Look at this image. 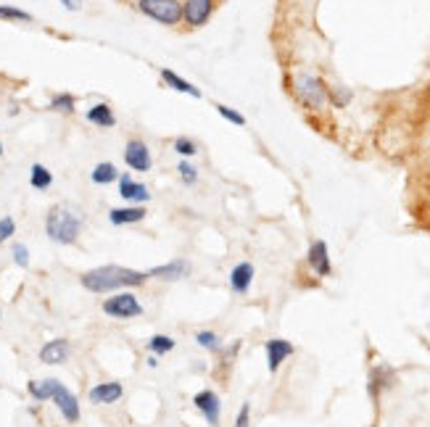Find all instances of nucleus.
Masks as SVG:
<instances>
[{"instance_id": "dca6fc26", "label": "nucleus", "mask_w": 430, "mask_h": 427, "mask_svg": "<svg viewBox=\"0 0 430 427\" xmlns=\"http://www.w3.org/2000/svg\"><path fill=\"white\" fill-rule=\"evenodd\" d=\"M188 275V261H182V258H174L169 264H161V267H153L148 272V277L153 279H164V282H177Z\"/></svg>"}, {"instance_id": "1a4fd4ad", "label": "nucleus", "mask_w": 430, "mask_h": 427, "mask_svg": "<svg viewBox=\"0 0 430 427\" xmlns=\"http://www.w3.org/2000/svg\"><path fill=\"white\" fill-rule=\"evenodd\" d=\"M124 164H127L132 172H148L150 167H153L148 145H145L143 140H130L127 148H124Z\"/></svg>"}, {"instance_id": "f3484780", "label": "nucleus", "mask_w": 430, "mask_h": 427, "mask_svg": "<svg viewBox=\"0 0 430 427\" xmlns=\"http://www.w3.org/2000/svg\"><path fill=\"white\" fill-rule=\"evenodd\" d=\"M88 396L92 404H117L124 396V387H121V383H98L95 387H90Z\"/></svg>"}, {"instance_id": "423d86ee", "label": "nucleus", "mask_w": 430, "mask_h": 427, "mask_svg": "<svg viewBox=\"0 0 430 427\" xmlns=\"http://www.w3.org/2000/svg\"><path fill=\"white\" fill-rule=\"evenodd\" d=\"M306 264L317 277H330L333 275V261H330V248L325 240H314L306 253Z\"/></svg>"}, {"instance_id": "473e14b6", "label": "nucleus", "mask_w": 430, "mask_h": 427, "mask_svg": "<svg viewBox=\"0 0 430 427\" xmlns=\"http://www.w3.org/2000/svg\"><path fill=\"white\" fill-rule=\"evenodd\" d=\"M13 235H16V222H13V217H3L0 219V243L11 240Z\"/></svg>"}, {"instance_id": "2f4dec72", "label": "nucleus", "mask_w": 430, "mask_h": 427, "mask_svg": "<svg viewBox=\"0 0 430 427\" xmlns=\"http://www.w3.org/2000/svg\"><path fill=\"white\" fill-rule=\"evenodd\" d=\"M177 172H180V177L185 185H196V182H198V172H196V167L188 164V161H182L180 167H177Z\"/></svg>"}, {"instance_id": "f704fd0d", "label": "nucleus", "mask_w": 430, "mask_h": 427, "mask_svg": "<svg viewBox=\"0 0 430 427\" xmlns=\"http://www.w3.org/2000/svg\"><path fill=\"white\" fill-rule=\"evenodd\" d=\"M61 3H64V8H69V11L82 8V0H61Z\"/></svg>"}, {"instance_id": "72a5a7b5", "label": "nucleus", "mask_w": 430, "mask_h": 427, "mask_svg": "<svg viewBox=\"0 0 430 427\" xmlns=\"http://www.w3.org/2000/svg\"><path fill=\"white\" fill-rule=\"evenodd\" d=\"M249 422H251V404L246 401V404L240 407L238 417H235V425L232 427H249Z\"/></svg>"}, {"instance_id": "393cba45", "label": "nucleus", "mask_w": 430, "mask_h": 427, "mask_svg": "<svg viewBox=\"0 0 430 427\" xmlns=\"http://www.w3.org/2000/svg\"><path fill=\"white\" fill-rule=\"evenodd\" d=\"M196 343H198L201 348H206V351H222V338L217 332H211V330L196 332Z\"/></svg>"}, {"instance_id": "b1692460", "label": "nucleus", "mask_w": 430, "mask_h": 427, "mask_svg": "<svg viewBox=\"0 0 430 427\" xmlns=\"http://www.w3.org/2000/svg\"><path fill=\"white\" fill-rule=\"evenodd\" d=\"M148 348L153 356H164V354L174 351V340H172L169 335H153V338L148 340Z\"/></svg>"}, {"instance_id": "f8f14e48", "label": "nucleus", "mask_w": 430, "mask_h": 427, "mask_svg": "<svg viewBox=\"0 0 430 427\" xmlns=\"http://www.w3.org/2000/svg\"><path fill=\"white\" fill-rule=\"evenodd\" d=\"M253 275H256V269L251 261H240L235 264L230 272V288L235 296H246L251 290V282H253Z\"/></svg>"}, {"instance_id": "bb28decb", "label": "nucleus", "mask_w": 430, "mask_h": 427, "mask_svg": "<svg viewBox=\"0 0 430 427\" xmlns=\"http://www.w3.org/2000/svg\"><path fill=\"white\" fill-rule=\"evenodd\" d=\"M217 114H220L225 121L235 124V127H243V124H246V116H243V114H238L235 109H230V106H225V103H220V106H217Z\"/></svg>"}, {"instance_id": "0eeeda50", "label": "nucleus", "mask_w": 430, "mask_h": 427, "mask_svg": "<svg viewBox=\"0 0 430 427\" xmlns=\"http://www.w3.org/2000/svg\"><path fill=\"white\" fill-rule=\"evenodd\" d=\"M50 401L56 404V409H59L61 417L66 419V422H77L80 419V401H77V396L66 385L56 383V390H53Z\"/></svg>"}, {"instance_id": "c85d7f7f", "label": "nucleus", "mask_w": 430, "mask_h": 427, "mask_svg": "<svg viewBox=\"0 0 430 427\" xmlns=\"http://www.w3.org/2000/svg\"><path fill=\"white\" fill-rule=\"evenodd\" d=\"M328 100H333L338 109H343V106H349V103H351V90H346V88L328 90Z\"/></svg>"}, {"instance_id": "4468645a", "label": "nucleus", "mask_w": 430, "mask_h": 427, "mask_svg": "<svg viewBox=\"0 0 430 427\" xmlns=\"http://www.w3.org/2000/svg\"><path fill=\"white\" fill-rule=\"evenodd\" d=\"M119 196H121L124 200L135 203V206H141V203L150 200L148 188H145L143 182H135V179H132L130 174H121V177H119Z\"/></svg>"}, {"instance_id": "2eb2a0df", "label": "nucleus", "mask_w": 430, "mask_h": 427, "mask_svg": "<svg viewBox=\"0 0 430 427\" xmlns=\"http://www.w3.org/2000/svg\"><path fill=\"white\" fill-rule=\"evenodd\" d=\"M71 354V346L69 340L64 338H56V340H48L45 346L40 348V361L42 364H64Z\"/></svg>"}, {"instance_id": "5701e85b", "label": "nucleus", "mask_w": 430, "mask_h": 427, "mask_svg": "<svg viewBox=\"0 0 430 427\" xmlns=\"http://www.w3.org/2000/svg\"><path fill=\"white\" fill-rule=\"evenodd\" d=\"M30 185L35 190H48L50 185H53V174L48 172V167H42V164H32Z\"/></svg>"}, {"instance_id": "6ab92c4d", "label": "nucleus", "mask_w": 430, "mask_h": 427, "mask_svg": "<svg viewBox=\"0 0 430 427\" xmlns=\"http://www.w3.org/2000/svg\"><path fill=\"white\" fill-rule=\"evenodd\" d=\"M161 80L167 82L172 90H177V92H185V95H191V98H201V90L196 85H191L188 80H182L180 74H174L172 69H161Z\"/></svg>"}, {"instance_id": "9d476101", "label": "nucleus", "mask_w": 430, "mask_h": 427, "mask_svg": "<svg viewBox=\"0 0 430 427\" xmlns=\"http://www.w3.org/2000/svg\"><path fill=\"white\" fill-rule=\"evenodd\" d=\"M193 404L198 409L203 419L209 422V425H220V411H222V401L220 396L214 393V390H198L196 398H193Z\"/></svg>"}, {"instance_id": "c9c22d12", "label": "nucleus", "mask_w": 430, "mask_h": 427, "mask_svg": "<svg viewBox=\"0 0 430 427\" xmlns=\"http://www.w3.org/2000/svg\"><path fill=\"white\" fill-rule=\"evenodd\" d=\"M0 156H3V143H0Z\"/></svg>"}, {"instance_id": "a878e982", "label": "nucleus", "mask_w": 430, "mask_h": 427, "mask_svg": "<svg viewBox=\"0 0 430 427\" xmlns=\"http://www.w3.org/2000/svg\"><path fill=\"white\" fill-rule=\"evenodd\" d=\"M50 109L61 111V114H71V111H74V95L61 92V95H56V98L50 100Z\"/></svg>"}, {"instance_id": "4be33fe9", "label": "nucleus", "mask_w": 430, "mask_h": 427, "mask_svg": "<svg viewBox=\"0 0 430 427\" xmlns=\"http://www.w3.org/2000/svg\"><path fill=\"white\" fill-rule=\"evenodd\" d=\"M90 179L95 182V185H111V182H117V179H119V172H117L114 164L103 161V164H98V167L92 169Z\"/></svg>"}, {"instance_id": "9b49d317", "label": "nucleus", "mask_w": 430, "mask_h": 427, "mask_svg": "<svg viewBox=\"0 0 430 427\" xmlns=\"http://www.w3.org/2000/svg\"><path fill=\"white\" fill-rule=\"evenodd\" d=\"M211 8H214V0H188L182 6V19L191 27H203L211 16Z\"/></svg>"}, {"instance_id": "f03ea898", "label": "nucleus", "mask_w": 430, "mask_h": 427, "mask_svg": "<svg viewBox=\"0 0 430 427\" xmlns=\"http://www.w3.org/2000/svg\"><path fill=\"white\" fill-rule=\"evenodd\" d=\"M82 229V214L71 206H53L45 217V232L53 243L59 246H71Z\"/></svg>"}, {"instance_id": "20e7f679", "label": "nucleus", "mask_w": 430, "mask_h": 427, "mask_svg": "<svg viewBox=\"0 0 430 427\" xmlns=\"http://www.w3.org/2000/svg\"><path fill=\"white\" fill-rule=\"evenodd\" d=\"M138 8L148 16V19L159 21V24H177L182 19L180 0H138Z\"/></svg>"}, {"instance_id": "7c9ffc66", "label": "nucleus", "mask_w": 430, "mask_h": 427, "mask_svg": "<svg viewBox=\"0 0 430 427\" xmlns=\"http://www.w3.org/2000/svg\"><path fill=\"white\" fill-rule=\"evenodd\" d=\"M11 253H13V261H16L21 269L30 267V251H27V246H24V243H13Z\"/></svg>"}, {"instance_id": "ddd939ff", "label": "nucleus", "mask_w": 430, "mask_h": 427, "mask_svg": "<svg viewBox=\"0 0 430 427\" xmlns=\"http://www.w3.org/2000/svg\"><path fill=\"white\" fill-rule=\"evenodd\" d=\"M393 383H396V372H393V367H388V364H378V367H372V372H370V396H372V401L381 396L383 390L393 387Z\"/></svg>"}, {"instance_id": "412c9836", "label": "nucleus", "mask_w": 430, "mask_h": 427, "mask_svg": "<svg viewBox=\"0 0 430 427\" xmlns=\"http://www.w3.org/2000/svg\"><path fill=\"white\" fill-rule=\"evenodd\" d=\"M56 383L59 380H32L30 383V396L35 398V401H50V396H53V390H56Z\"/></svg>"}, {"instance_id": "f257e3e1", "label": "nucleus", "mask_w": 430, "mask_h": 427, "mask_svg": "<svg viewBox=\"0 0 430 427\" xmlns=\"http://www.w3.org/2000/svg\"><path fill=\"white\" fill-rule=\"evenodd\" d=\"M148 279V272H138V269H127L119 264H106V267H95L82 275V288L90 293H111V290L121 288H138Z\"/></svg>"}, {"instance_id": "6e6552de", "label": "nucleus", "mask_w": 430, "mask_h": 427, "mask_svg": "<svg viewBox=\"0 0 430 427\" xmlns=\"http://www.w3.org/2000/svg\"><path fill=\"white\" fill-rule=\"evenodd\" d=\"M264 351H267V369L275 375V372L288 361V356H293L296 348H293V343L285 338H272L264 343Z\"/></svg>"}, {"instance_id": "cd10ccee", "label": "nucleus", "mask_w": 430, "mask_h": 427, "mask_svg": "<svg viewBox=\"0 0 430 427\" xmlns=\"http://www.w3.org/2000/svg\"><path fill=\"white\" fill-rule=\"evenodd\" d=\"M0 19L6 21H32V16L27 11L13 8V6H0Z\"/></svg>"}, {"instance_id": "39448f33", "label": "nucleus", "mask_w": 430, "mask_h": 427, "mask_svg": "<svg viewBox=\"0 0 430 427\" xmlns=\"http://www.w3.org/2000/svg\"><path fill=\"white\" fill-rule=\"evenodd\" d=\"M103 311L114 319H132L143 314V303L138 301V296H132L127 290H119L111 299L103 301Z\"/></svg>"}, {"instance_id": "aec40b11", "label": "nucleus", "mask_w": 430, "mask_h": 427, "mask_svg": "<svg viewBox=\"0 0 430 427\" xmlns=\"http://www.w3.org/2000/svg\"><path fill=\"white\" fill-rule=\"evenodd\" d=\"M88 121L95 124V127H114V124H117V116H114L111 106H106V103H95V106L88 111Z\"/></svg>"}, {"instance_id": "7ed1b4c3", "label": "nucleus", "mask_w": 430, "mask_h": 427, "mask_svg": "<svg viewBox=\"0 0 430 427\" xmlns=\"http://www.w3.org/2000/svg\"><path fill=\"white\" fill-rule=\"evenodd\" d=\"M293 95L299 100L304 109L309 111H320L325 109V103H328V88H325V82L320 77H314V74H299L296 80H293Z\"/></svg>"}, {"instance_id": "c756f323", "label": "nucleus", "mask_w": 430, "mask_h": 427, "mask_svg": "<svg viewBox=\"0 0 430 427\" xmlns=\"http://www.w3.org/2000/svg\"><path fill=\"white\" fill-rule=\"evenodd\" d=\"M174 150H177L180 156H185V159H191V156L198 153V145H196L191 138H177L174 140Z\"/></svg>"}, {"instance_id": "a211bd4d", "label": "nucleus", "mask_w": 430, "mask_h": 427, "mask_svg": "<svg viewBox=\"0 0 430 427\" xmlns=\"http://www.w3.org/2000/svg\"><path fill=\"white\" fill-rule=\"evenodd\" d=\"M143 219H145V209L143 206H121V209L109 211V222L117 224V227H121V224H138Z\"/></svg>"}]
</instances>
